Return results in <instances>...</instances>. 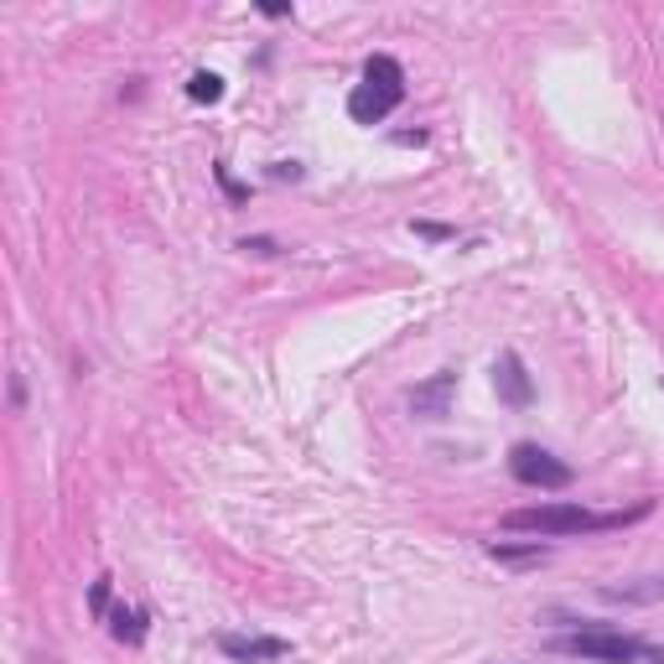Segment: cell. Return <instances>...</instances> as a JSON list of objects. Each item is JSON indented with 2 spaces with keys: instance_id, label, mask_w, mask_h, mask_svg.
Instances as JSON below:
<instances>
[{
  "instance_id": "1",
  "label": "cell",
  "mask_w": 664,
  "mask_h": 664,
  "mask_svg": "<svg viewBox=\"0 0 664 664\" xmlns=\"http://www.w3.org/2000/svg\"><path fill=\"white\" fill-rule=\"evenodd\" d=\"M654 509L649 498L633 504V509H613V515H597L587 504H535V509H515L504 519L509 530H524V535H540V540H571V535H607V530H623Z\"/></svg>"
},
{
  "instance_id": "2",
  "label": "cell",
  "mask_w": 664,
  "mask_h": 664,
  "mask_svg": "<svg viewBox=\"0 0 664 664\" xmlns=\"http://www.w3.org/2000/svg\"><path fill=\"white\" fill-rule=\"evenodd\" d=\"M551 649L587 664H664V649H654L649 639H633V633H618L607 623H577L571 633H556Z\"/></svg>"
},
{
  "instance_id": "3",
  "label": "cell",
  "mask_w": 664,
  "mask_h": 664,
  "mask_svg": "<svg viewBox=\"0 0 664 664\" xmlns=\"http://www.w3.org/2000/svg\"><path fill=\"white\" fill-rule=\"evenodd\" d=\"M400 105H406V68L389 52H374L364 63V84L348 94V120L353 125H385Z\"/></svg>"
},
{
  "instance_id": "4",
  "label": "cell",
  "mask_w": 664,
  "mask_h": 664,
  "mask_svg": "<svg viewBox=\"0 0 664 664\" xmlns=\"http://www.w3.org/2000/svg\"><path fill=\"white\" fill-rule=\"evenodd\" d=\"M509 472H515V483L524 488H540V493H556V488H571V462H560L556 451L535 447V442H515L509 447Z\"/></svg>"
},
{
  "instance_id": "5",
  "label": "cell",
  "mask_w": 664,
  "mask_h": 664,
  "mask_svg": "<svg viewBox=\"0 0 664 664\" xmlns=\"http://www.w3.org/2000/svg\"><path fill=\"white\" fill-rule=\"evenodd\" d=\"M451 395H457V369H436L431 379L410 385L406 406H410V415H421V421H447V415H451Z\"/></svg>"
},
{
  "instance_id": "6",
  "label": "cell",
  "mask_w": 664,
  "mask_h": 664,
  "mask_svg": "<svg viewBox=\"0 0 664 664\" xmlns=\"http://www.w3.org/2000/svg\"><path fill=\"white\" fill-rule=\"evenodd\" d=\"M493 389H498V400L509 410H524L535 400V379H530V369H524V359H519L515 348L498 353V364H493Z\"/></svg>"
},
{
  "instance_id": "7",
  "label": "cell",
  "mask_w": 664,
  "mask_h": 664,
  "mask_svg": "<svg viewBox=\"0 0 664 664\" xmlns=\"http://www.w3.org/2000/svg\"><path fill=\"white\" fill-rule=\"evenodd\" d=\"M218 649L234 664H276L291 654V643L270 639V633H218Z\"/></svg>"
},
{
  "instance_id": "8",
  "label": "cell",
  "mask_w": 664,
  "mask_h": 664,
  "mask_svg": "<svg viewBox=\"0 0 664 664\" xmlns=\"http://www.w3.org/2000/svg\"><path fill=\"white\" fill-rule=\"evenodd\" d=\"M109 633H114L120 643H146V633H150V628H146V613L120 602V607L109 613Z\"/></svg>"
},
{
  "instance_id": "9",
  "label": "cell",
  "mask_w": 664,
  "mask_h": 664,
  "mask_svg": "<svg viewBox=\"0 0 664 664\" xmlns=\"http://www.w3.org/2000/svg\"><path fill=\"white\" fill-rule=\"evenodd\" d=\"M607 602H660L664 597V577H643V581H623V587H602Z\"/></svg>"
},
{
  "instance_id": "10",
  "label": "cell",
  "mask_w": 664,
  "mask_h": 664,
  "mask_svg": "<svg viewBox=\"0 0 664 664\" xmlns=\"http://www.w3.org/2000/svg\"><path fill=\"white\" fill-rule=\"evenodd\" d=\"M188 99H193V105H218V99H224V79L208 73V68H197L193 79H188Z\"/></svg>"
},
{
  "instance_id": "11",
  "label": "cell",
  "mask_w": 664,
  "mask_h": 664,
  "mask_svg": "<svg viewBox=\"0 0 664 664\" xmlns=\"http://www.w3.org/2000/svg\"><path fill=\"white\" fill-rule=\"evenodd\" d=\"M488 556H493V560H509V566H519V560H540V556H545V545H540V540H530V545H504V540H493Z\"/></svg>"
},
{
  "instance_id": "12",
  "label": "cell",
  "mask_w": 664,
  "mask_h": 664,
  "mask_svg": "<svg viewBox=\"0 0 664 664\" xmlns=\"http://www.w3.org/2000/svg\"><path fill=\"white\" fill-rule=\"evenodd\" d=\"M88 607H94V618H109V577L94 581V592H88Z\"/></svg>"
},
{
  "instance_id": "13",
  "label": "cell",
  "mask_w": 664,
  "mask_h": 664,
  "mask_svg": "<svg viewBox=\"0 0 664 664\" xmlns=\"http://www.w3.org/2000/svg\"><path fill=\"white\" fill-rule=\"evenodd\" d=\"M239 250H250V255H280L276 239H239Z\"/></svg>"
},
{
  "instance_id": "14",
  "label": "cell",
  "mask_w": 664,
  "mask_h": 664,
  "mask_svg": "<svg viewBox=\"0 0 664 664\" xmlns=\"http://www.w3.org/2000/svg\"><path fill=\"white\" fill-rule=\"evenodd\" d=\"M421 239H457V229H447V224H410Z\"/></svg>"
},
{
  "instance_id": "15",
  "label": "cell",
  "mask_w": 664,
  "mask_h": 664,
  "mask_svg": "<svg viewBox=\"0 0 664 664\" xmlns=\"http://www.w3.org/2000/svg\"><path fill=\"white\" fill-rule=\"evenodd\" d=\"M218 188H224V193L234 197V203H244V197H250V188H239V182H234L229 172H224V167H218Z\"/></svg>"
},
{
  "instance_id": "16",
  "label": "cell",
  "mask_w": 664,
  "mask_h": 664,
  "mask_svg": "<svg viewBox=\"0 0 664 664\" xmlns=\"http://www.w3.org/2000/svg\"><path fill=\"white\" fill-rule=\"evenodd\" d=\"M270 177H276V182H297L301 167H297V161H276V167H270Z\"/></svg>"
},
{
  "instance_id": "17",
  "label": "cell",
  "mask_w": 664,
  "mask_h": 664,
  "mask_svg": "<svg viewBox=\"0 0 664 664\" xmlns=\"http://www.w3.org/2000/svg\"><path fill=\"white\" fill-rule=\"evenodd\" d=\"M431 135L426 130H400V135H395V146H426Z\"/></svg>"
}]
</instances>
